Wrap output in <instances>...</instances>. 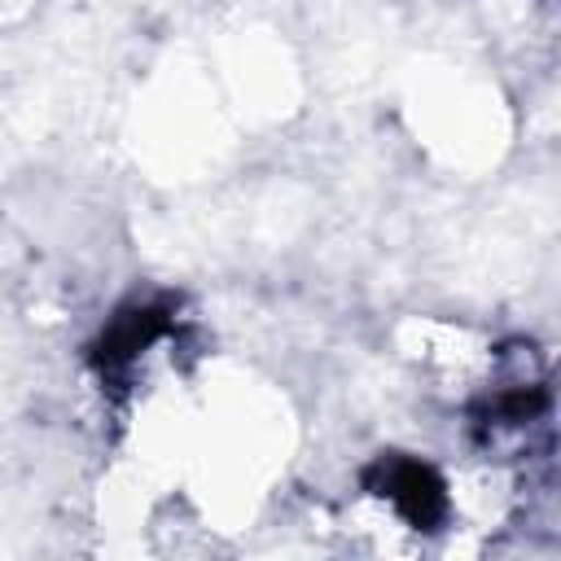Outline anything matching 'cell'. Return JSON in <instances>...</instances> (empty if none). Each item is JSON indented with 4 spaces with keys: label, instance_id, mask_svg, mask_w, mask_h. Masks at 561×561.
I'll use <instances>...</instances> for the list:
<instances>
[{
    "label": "cell",
    "instance_id": "6da1fadb",
    "mask_svg": "<svg viewBox=\"0 0 561 561\" xmlns=\"http://www.w3.org/2000/svg\"><path fill=\"white\" fill-rule=\"evenodd\" d=\"M381 495L412 522V526H430L443 517V482L430 465L421 460H390L381 469Z\"/></svg>",
    "mask_w": 561,
    "mask_h": 561
}]
</instances>
